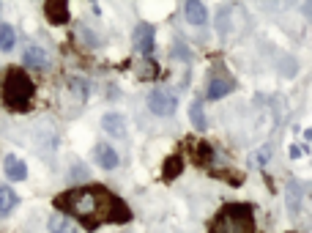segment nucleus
<instances>
[{"mask_svg":"<svg viewBox=\"0 0 312 233\" xmlns=\"http://www.w3.org/2000/svg\"><path fill=\"white\" fill-rule=\"evenodd\" d=\"M148 107L156 115H173L176 113V96L165 88H156L151 96H148Z\"/></svg>","mask_w":312,"mask_h":233,"instance_id":"obj_4","label":"nucleus"},{"mask_svg":"<svg viewBox=\"0 0 312 233\" xmlns=\"http://www.w3.org/2000/svg\"><path fill=\"white\" fill-rule=\"evenodd\" d=\"M290 156H293V159L304 156V148H301V145H290Z\"/></svg>","mask_w":312,"mask_h":233,"instance_id":"obj_19","label":"nucleus"},{"mask_svg":"<svg viewBox=\"0 0 312 233\" xmlns=\"http://www.w3.org/2000/svg\"><path fill=\"white\" fill-rule=\"evenodd\" d=\"M3 170H6V176L11 181H25L28 179V168H25V162L19 159V156L8 154L6 159H3Z\"/></svg>","mask_w":312,"mask_h":233,"instance_id":"obj_6","label":"nucleus"},{"mask_svg":"<svg viewBox=\"0 0 312 233\" xmlns=\"http://www.w3.org/2000/svg\"><path fill=\"white\" fill-rule=\"evenodd\" d=\"M183 17H186V22H192V25H203L208 19V11H206V6H203L200 0H186Z\"/></svg>","mask_w":312,"mask_h":233,"instance_id":"obj_7","label":"nucleus"},{"mask_svg":"<svg viewBox=\"0 0 312 233\" xmlns=\"http://www.w3.org/2000/svg\"><path fill=\"white\" fill-rule=\"evenodd\" d=\"M101 126H104V132H110V135H115V138H121V135L126 132V124H124V118H121L118 113L104 115V118H101Z\"/></svg>","mask_w":312,"mask_h":233,"instance_id":"obj_12","label":"nucleus"},{"mask_svg":"<svg viewBox=\"0 0 312 233\" xmlns=\"http://www.w3.org/2000/svg\"><path fill=\"white\" fill-rule=\"evenodd\" d=\"M14 42H17V36H14V28H11V25H0V49H3V52H8V49L14 47Z\"/></svg>","mask_w":312,"mask_h":233,"instance_id":"obj_14","label":"nucleus"},{"mask_svg":"<svg viewBox=\"0 0 312 233\" xmlns=\"http://www.w3.org/2000/svg\"><path fill=\"white\" fill-rule=\"evenodd\" d=\"M33 93H36V88L22 69H11V72L6 74V80H3V102H6L8 110L25 113V110L30 107Z\"/></svg>","mask_w":312,"mask_h":233,"instance_id":"obj_3","label":"nucleus"},{"mask_svg":"<svg viewBox=\"0 0 312 233\" xmlns=\"http://www.w3.org/2000/svg\"><path fill=\"white\" fill-rule=\"evenodd\" d=\"M134 49L137 52H142V55H151V49H153V28L148 22H142V25H137L134 28Z\"/></svg>","mask_w":312,"mask_h":233,"instance_id":"obj_5","label":"nucleus"},{"mask_svg":"<svg viewBox=\"0 0 312 233\" xmlns=\"http://www.w3.org/2000/svg\"><path fill=\"white\" fill-rule=\"evenodd\" d=\"M211 159H214V148L208 143H200V145H197V165H203V168H206Z\"/></svg>","mask_w":312,"mask_h":233,"instance_id":"obj_16","label":"nucleus"},{"mask_svg":"<svg viewBox=\"0 0 312 233\" xmlns=\"http://www.w3.org/2000/svg\"><path fill=\"white\" fill-rule=\"evenodd\" d=\"M19 197L11 186H0V217H8L14 209H17Z\"/></svg>","mask_w":312,"mask_h":233,"instance_id":"obj_11","label":"nucleus"},{"mask_svg":"<svg viewBox=\"0 0 312 233\" xmlns=\"http://www.w3.org/2000/svg\"><path fill=\"white\" fill-rule=\"evenodd\" d=\"M22 60H25V66H30V69H47V66H49V55L44 52L42 47H36V44L25 49V58Z\"/></svg>","mask_w":312,"mask_h":233,"instance_id":"obj_9","label":"nucleus"},{"mask_svg":"<svg viewBox=\"0 0 312 233\" xmlns=\"http://www.w3.org/2000/svg\"><path fill=\"white\" fill-rule=\"evenodd\" d=\"M55 209L69 217H77L85 231H96L104 222L124 225L132 220V209L121 200L115 192H110L101 184H88L77 186V189L60 192L55 197Z\"/></svg>","mask_w":312,"mask_h":233,"instance_id":"obj_1","label":"nucleus"},{"mask_svg":"<svg viewBox=\"0 0 312 233\" xmlns=\"http://www.w3.org/2000/svg\"><path fill=\"white\" fill-rule=\"evenodd\" d=\"M181 165H183V162H181V156H173V159L165 165V179H167V181H170V179H176V176L181 173Z\"/></svg>","mask_w":312,"mask_h":233,"instance_id":"obj_17","label":"nucleus"},{"mask_svg":"<svg viewBox=\"0 0 312 233\" xmlns=\"http://www.w3.org/2000/svg\"><path fill=\"white\" fill-rule=\"evenodd\" d=\"M230 88H233V83H230V80L214 77L211 83H208V99H222V96L230 93Z\"/></svg>","mask_w":312,"mask_h":233,"instance_id":"obj_13","label":"nucleus"},{"mask_svg":"<svg viewBox=\"0 0 312 233\" xmlns=\"http://www.w3.org/2000/svg\"><path fill=\"white\" fill-rule=\"evenodd\" d=\"M44 14L49 17V22L52 25L69 22V6H66L63 0H52V3H47V6H44Z\"/></svg>","mask_w":312,"mask_h":233,"instance_id":"obj_8","label":"nucleus"},{"mask_svg":"<svg viewBox=\"0 0 312 233\" xmlns=\"http://www.w3.org/2000/svg\"><path fill=\"white\" fill-rule=\"evenodd\" d=\"M208 233H255V211L249 203H227L217 211Z\"/></svg>","mask_w":312,"mask_h":233,"instance_id":"obj_2","label":"nucleus"},{"mask_svg":"<svg viewBox=\"0 0 312 233\" xmlns=\"http://www.w3.org/2000/svg\"><path fill=\"white\" fill-rule=\"evenodd\" d=\"M49 233H71V225L66 217H52L49 220Z\"/></svg>","mask_w":312,"mask_h":233,"instance_id":"obj_15","label":"nucleus"},{"mask_svg":"<svg viewBox=\"0 0 312 233\" xmlns=\"http://www.w3.org/2000/svg\"><path fill=\"white\" fill-rule=\"evenodd\" d=\"M96 162H99L101 168L112 170V168H118V154H115V148L107 143H99L96 145Z\"/></svg>","mask_w":312,"mask_h":233,"instance_id":"obj_10","label":"nucleus"},{"mask_svg":"<svg viewBox=\"0 0 312 233\" xmlns=\"http://www.w3.org/2000/svg\"><path fill=\"white\" fill-rule=\"evenodd\" d=\"M192 124L197 126V129H206V118H203V107H200V102H194V104H192Z\"/></svg>","mask_w":312,"mask_h":233,"instance_id":"obj_18","label":"nucleus"}]
</instances>
